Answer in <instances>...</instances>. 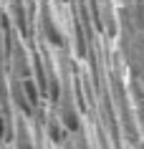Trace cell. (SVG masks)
<instances>
[{
  "mask_svg": "<svg viewBox=\"0 0 144 149\" xmlns=\"http://www.w3.org/2000/svg\"><path fill=\"white\" fill-rule=\"evenodd\" d=\"M68 149H71V147H68Z\"/></svg>",
  "mask_w": 144,
  "mask_h": 149,
  "instance_id": "obj_3",
  "label": "cell"
},
{
  "mask_svg": "<svg viewBox=\"0 0 144 149\" xmlns=\"http://www.w3.org/2000/svg\"><path fill=\"white\" fill-rule=\"evenodd\" d=\"M0 141H5V119L0 114Z\"/></svg>",
  "mask_w": 144,
  "mask_h": 149,
  "instance_id": "obj_2",
  "label": "cell"
},
{
  "mask_svg": "<svg viewBox=\"0 0 144 149\" xmlns=\"http://www.w3.org/2000/svg\"><path fill=\"white\" fill-rule=\"evenodd\" d=\"M15 149H33V136H31V129L25 126L23 116H18V129H15Z\"/></svg>",
  "mask_w": 144,
  "mask_h": 149,
  "instance_id": "obj_1",
  "label": "cell"
}]
</instances>
